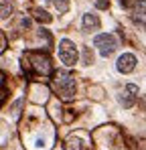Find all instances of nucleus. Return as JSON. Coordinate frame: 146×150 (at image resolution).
Returning a JSON list of instances; mask_svg holds the SVG:
<instances>
[{
  "label": "nucleus",
  "mask_w": 146,
  "mask_h": 150,
  "mask_svg": "<svg viewBox=\"0 0 146 150\" xmlns=\"http://www.w3.org/2000/svg\"><path fill=\"white\" fill-rule=\"evenodd\" d=\"M55 89H57V93L63 100H71L73 96H75V77L71 73L59 71V73L55 75Z\"/></svg>",
  "instance_id": "f257e3e1"
},
{
  "label": "nucleus",
  "mask_w": 146,
  "mask_h": 150,
  "mask_svg": "<svg viewBox=\"0 0 146 150\" xmlns=\"http://www.w3.org/2000/svg\"><path fill=\"white\" fill-rule=\"evenodd\" d=\"M24 63H28V67H33V71L39 75H49L51 73V63H49L47 55H43V53H35V51H30V53H26L23 57Z\"/></svg>",
  "instance_id": "f03ea898"
},
{
  "label": "nucleus",
  "mask_w": 146,
  "mask_h": 150,
  "mask_svg": "<svg viewBox=\"0 0 146 150\" xmlns=\"http://www.w3.org/2000/svg\"><path fill=\"white\" fill-rule=\"evenodd\" d=\"M94 47H97L101 57H110L114 51L118 49V39L114 33H101L94 39Z\"/></svg>",
  "instance_id": "7ed1b4c3"
},
{
  "label": "nucleus",
  "mask_w": 146,
  "mask_h": 150,
  "mask_svg": "<svg viewBox=\"0 0 146 150\" xmlns=\"http://www.w3.org/2000/svg\"><path fill=\"white\" fill-rule=\"evenodd\" d=\"M59 59L65 67H73L77 61H79V53H77V47L73 45L69 39H63L59 41Z\"/></svg>",
  "instance_id": "20e7f679"
},
{
  "label": "nucleus",
  "mask_w": 146,
  "mask_h": 150,
  "mask_svg": "<svg viewBox=\"0 0 146 150\" xmlns=\"http://www.w3.org/2000/svg\"><path fill=\"white\" fill-rule=\"evenodd\" d=\"M130 18L136 28L146 30V0H136L130 6Z\"/></svg>",
  "instance_id": "39448f33"
},
{
  "label": "nucleus",
  "mask_w": 146,
  "mask_h": 150,
  "mask_svg": "<svg viewBox=\"0 0 146 150\" xmlns=\"http://www.w3.org/2000/svg\"><path fill=\"white\" fill-rule=\"evenodd\" d=\"M138 93H140V89H138V85H134V83H128L124 89L120 91V103L124 108H132L134 103H136V98H138Z\"/></svg>",
  "instance_id": "423d86ee"
},
{
  "label": "nucleus",
  "mask_w": 146,
  "mask_h": 150,
  "mask_svg": "<svg viewBox=\"0 0 146 150\" xmlns=\"http://www.w3.org/2000/svg\"><path fill=\"white\" fill-rule=\"evenodd\" d=\"M136 55H132V53H124L118 57V63H116V69L120 71V73H130V71H134L136 69Z\"/></svg>",
  "instance_id": "0eeeda50"
},
{
  "label": "nucleus",
  "mask_w": 146,
  "mask_h": 150,
  "mask_svg": "<svg viewBox=\"0 0 146 150\" xmlns=\"http://www.w3.org/2000/svg\"><path fill=\"white\" fill-rule=\"evenodd\" d=\"M99 16L97 14H91V12H87V14H83V30H87V33H94V30H99Z\"/></svg>",
  "instance_id": "6e6552de"
},
{
  "label": "nucleus",
  "mask_w": 146,
  "mask_h": 150,
  "mask_svg": "<svg viewBox=\"0 0 146 150\" xmlns=\"http://www.w3.org/2000/svg\"><path fill=\"white\" fill-rule=\"evenodd\" d=\"M47 2H49V4H53L61 14H65V12L69 10V2H67V0H47Z\"/></svg>",
  "instance_id": "1a4fd4ad"
},
{
  "label": "nucleus",
  "mask_w": 146,
  "mask_h": 150,
  "mask_svg": "<svg viewBox=\"0 0 146 150\" xmlns=\"http://www.w3.org/2000/svg\"><path fill=\"white\" fill-rule=\"evenodd\" d=\"M35 18H37L39 23H45V25L51 23V14H49L47 10H43V8H37V10H35Z\"/></svg>",
  "instance_id": "9d476101"
},
{
  "label": "nucleus",
  "mask_w": 146,
  "mask_h": 150,
  "mask_svg": "<svg viewBox=\"0 0 146 150\" xmlns=\"http://www.w3.org/2000/svg\"><path fill=\"white\" fill-rule=\"evenodd\" d=\"M63 148H65V150H83V148H81V142H79L77 138H73V136L65 140V146H63Z\"/></svg>",
  "instance_id": "9b49d317"
},
{
  "label": "nucleus",
  "mask_w": 146,
  "mask_h": 150,
  "mask_svg": "<svg viewBox=\"0 0 146 150\" xmlns=\"http://www.w3.org/2000/svg\"><path fill=\"white\" fill-rule=\"evenodd\" d=\"M91 63H94V51L85 47L83 49V65H91Z\"/></svg>",
  "instance_id": "f8f14e48"
},
{
  "label": "nucleus",
  "mask_w": 146,
  "mask_h": 150,
  "mask_svg": "<svg viewBox=\"0 0 146 150\" xmlns=\"http://www.w3.org/2000/svg\"><path fill=\"white\" fill-rule=\"evenodd\" d=\"M12 14V4H8V0H2V18L6 21Z\"/></svg>",
  "instance_id": "ddd939ff"
},
{
  "label": "nucleus",
  "mask_w": 146,
  "mask_h": 150,
  "mask_svg": "<svg viewBox=\"0 0 146 150\" xmlns=\"http://www.w3.org/2000/svg\"><path fill=\"white\" fill-rule=\"evenodd\" d=\"M94 2H96V8H99V10H106L110 6V0H94Z\"/></svg>",
  "instance_id": "4468645a"
},
{
  "label": "nucleus",
  "mask_w": 146,
  "mask_h": 150,
  "mask_svg": "<svg viewBox=\"0 0 146 150\" xmlns=\"http://www.w3.org/2000/svg\"><path fill=\"white\" fill-rule=\"evenodd\" d=\"M128 2H130V0H122V4H124V6H128Z\"/></svg>",
  "instance_id": "2eb2a0df"
}]
</instances>
